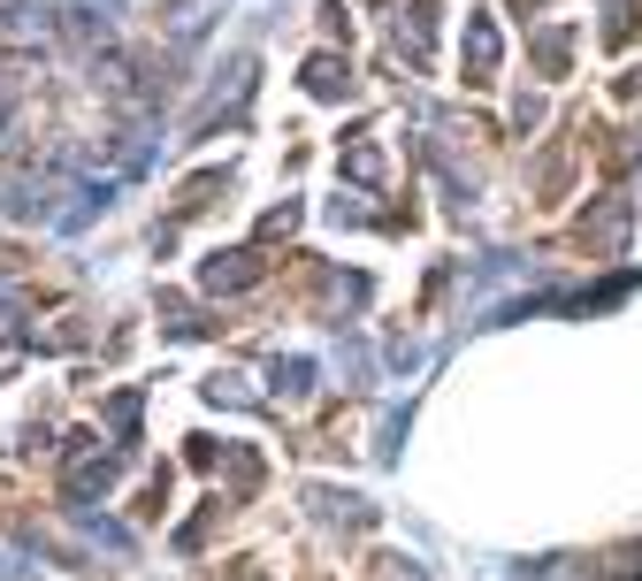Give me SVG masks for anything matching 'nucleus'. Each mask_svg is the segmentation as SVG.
<instances>
[{"mask_svg":"<svg viewBox=\"0 0 642 581\" xmlns=\"http://www.w3.org/2000/svg\"><path fill=\"white\" fill-rule=\"evenodd\" d=\"M467 62H475V69H489V62H497V31H489V23H475V31H467Z\"/></svg>","mask_w":642,"mask_h":581,"instance_id":"obj_3","label":"nucleus"},{"mask_svg":"<svg viewBox=\"0 0 642 581\" xmlns=\"http://www.w3.org/2000/svg\"><path fill=\"white\" fill-rule=\"evenodd\" d=\"M307 85H314L321 100H336V92H344V69H336V54H314V62H307Z\"/></svg>","mask_w":642,"mask_h":581,"instance_id":"obj_2","label":"nucleus"},{"mask_svg":"<svg viewBox=\"0 0 642 581\" xmlns=\"http://www.w3.org/2000/svg\"><path fill=\"white\" fill-rule=\"evenodd\" d=\"M253 276H261V261H253V253H230V261L207 268V290H245Z\"/></svg>","mask_w":642,"mask_h":581,"instance_id":"obj_1","label":"nucleus"}]
</instances>
